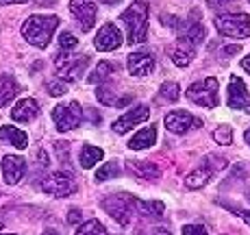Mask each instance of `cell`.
<instances>
[{
	"label": "cell",
	"mask_w": 250,
	"mask_h": 235,
	"mask_svg": "<svg viewBox=\"0 0 250 235\" xmlns=\"http://www.w3.org/2000/svg\"><path fill=\"white\" fill-rule=\"evenodd\" d=\"M26 0H0V4H24Z\"/></svg>",
	"instance_id": "obj_42"
},
{
	"label": "cell",
	"mask_w": 250,
	"mask_h": 235,
	"mask_svg": "<svg viewBox=\"0 0 250 235\" xmlns=\"http://www.w3.org/2000/svg\"><path fill=\"white\" fill-rule=\"evenodd\" d=\"M70 11L76 18L83 33H89L94 28L96 16H98V9H96L94 0H70Z\"/></svg>",
	"instance_id": "obj_9"
},
{
	"label": "cell",
	"mask_w": 250,
	"mask_h": 235,
	"mask_svg": "<svg viewBox=\"0 0 250 235\" xmlns=\"http://www.w3.org/2000/svg\"><path fill=\"white\" fill-rule=\"evenodd\" d=\"M100 207L104 209L120 227H126L131 222V212H133V196L131 194H113L109 198L100 200Z\"/></svg>",
	"instance_id": "obj_5"
},
{
	"label": "cell",
	"mask_w": 250,
	"mask_h": 235,
	"mask_svg": "<svg viewBox=\"0 0 250 235\" xmlns=\"http://www.w3.org/2000/svg\"><path fill=\"white\" fill-rule=\"evenodd\" d=\"M242 68H244V70H246L248 74H250V55L246 57V59H242Z\"/></svg>",
	"instance_id": "obj_43"
},
{
	"label": "cell",
	"mask_w": 250,
	"mask_h": 235,
	"mask_svg": "<svg viewBox=\"0 0 250 235\" xmlns=\"http://www.w3.org/2000/svg\"><path fill=\"white\" fill-rule=\"evenodd\" d=\"M18 94V83L11 74H0V107L9 105Z\"/></svg>",
	"instance_id": "obj_20"
},
{
	"label": "cell",
	"mask_w": 250,
	"mask_h": 235,
	"mask_svg": "<svg viewBox=\"0 0 250 235\" xmlns=\"http://www.w3.org/2000/svg\"><path fill=\"white\" fill-rule=\"evenodd\" d=\"M194 59V48L189 44H179L176 48H172V61H174L179 68H187Z\"/></svg>",
	"instance_id": "obj_25"
},
{
	"label": "cell",
	"mask_w": 250,
	"mask_h": 235,
	"mask_svg": "<svg viewBox=\"0 0 250 235\" xmlns=\"http://www.w3.org/2000/svg\"><path fill=\"white\" fill-rule=\"evenodd\" d=\"M42 235H59V233H57V231H44Z\"/></svg>",
	"instance_id": "obj_48"
},
{
	"label": "cell",
	"mask_w": 250,
	"mask_h": 235,
	"mask_svg": "<svg viewBox=\"0 0 250 235\" xmlns=\"http://www.w3.org/2000/svg\"><path fill=\"white\" fill-rule=\"evenodd\" d=\"M2 227H4V215H2V212H0V231H2Z\"/></svg>",
	"instance_id": "obj_47"
},
{
	"label": "cell",
	"mask_w": 250,
	"mask_h": 235,
	"mask_svg": "<svg viewBox=\"0 0 250 235\" xmlns=\"http://www.w3.org/2000/svg\"><path fill=\"white\" fill-rule=\"evenodd\" d=\"M120 20L126 26V42L131 46H137L146 40L148 33V2L146 0H135L128 4L126 11L120 16Z\"/></svg>",
	"instance_id": "obj_1"
},
{
	"label": "cell",
	"mask_w": 250,
	"mask_h": 235,
	"mask_svg": "<svg viewBox=\"0 0 250 235\" xmlns=\"http://www.w3.org/2000/svg\"><path fill=\"white\" fill-rule=\"evenodd\" d=\"M0 140H4V142H9L11 146H16V148H20V150H24V148L28 146V135L24 131H20V128H16V127H0Z\"/></svg>",
	"instance_id": "obj_18"
},
{
	"label": "cell",
	"mask_w": 250,
	"mask_h": 235,
	"mask_svg": "<svg viewBox=\"0 0 250 235\" xmlns=\"http://www.w3.org/2000/svg\"><path fill=\"white\" fill-rule=\"evenodd\" d=\"M81 218H83V214H81L79 207H72L70 212H68V222H70V224H79Z\"/></svg>",
	"instance_id": "obj_36"
},
{
	"label": "cell",
	"mask_w": 250,
	"mask_h": 235,
	"mask_svg": "<svg viewBox=\"0 0 250 235\" xmlns=\"http://www.w3.org/2000/svg\"><path fill=\"white\" fill-rule=\"evenodd\" d=\"M128 168H131V170L135 172L137 176H142V179H148V181L159 179V174H161L159 166L152 164V161H137V159H133L131 164H128Z\"/></svg>",
	"instance_id": "obj_19"
},
{
	"label": "cell",
	"mask_w": 250,
	"mask_h": 235,
	"mask_svg": "<svg viewBox=\"0 0 250 235\" xmlns=\"http://www.w3.org/2000/svg\"><path fill=\"white\" fill-rule=\"evenodd\" d=\"M118 174H120V164L118 161H109V164H104L98 172H96V181H98V183H104V181H109V179H115Z\"/></svg>",
	"instance_id": "obj_28"
},
{
	"label": "cell",
	"mask_w": 250,
	"mask_h": 235,
	"mask_svg": "<svg viewBox=\"0 0 250 235\" xmlns=\"http://www.w3.org/2000/svg\"><path fill=\"white\" fill-rule=\"evenodd\" d=\"M239 50H242V46H224V55H227V57H230V55H237V52Z\"/></svg>",
	"instance_id": "obj_39"
},
{
	"label": "cell",
	"mask_w": 250,
	"mask_h": 235,
	"mask_svg": "<svg viewBox=\"0 0 250 235\" xmlns=\"http://www.w3.org/2000/svg\"><path fill=\"white\" fill-rule=\"evenodd\" d=\"M122 42L124 40H122L120 28L115 26V24L107 22L98 33H96L94 46H96V50H100V52H111V50H118V48L122 46Z\"/></svg>",
	"instance_id": "obj_11"
},
{
	"label": "cell",
	"mask_w": 250,
	"mask_h": 235,
	"mask_svg": "<svg viewBox=\"0 0 250 235\" xmlns=\"http://www.w3.org/2000/svg\"><path fill=\"white\" fill-rule=\"evenodd\" d=\"M150 116V109L146 107V105H137V107H133L131 111H126L122 118H118L113 122V131L118 133V135H124L126 131H131L133 127H137V124H142L144 120H148Z\"/></svg>",
	"instance_id": "obj_12"
},
{
	"label": "cell",
	"mask_w": 250,
	"mask_h": 235,
	"mask_svg": "<svg viewBox=\"0 0 250 235\" xmlns=\"http://www.w3.org/2000/svg\"><path fill=\"white\" fill-rule=\"evenodd\" d=\"M96 98L103 105H113L115 103V87L111 83H100L96 89Z\"/></svg>",
	"instance_id": "obj_29"
},
{
	"label": "cell",
	"mask_w": 250,
	"mask_h": 235,
	"mask_svg": "<svg viewBox=\"0 0 250 235\" xmlns=\"http://www.w3.org/2000/svg\"><path fill=\"white\" fill-rule=\"evenodd\" d=\"M115 70V65L113 64H109V61H100L98 65H96V70L91 72L89 74V83H103V81H107L109 79V74H111V72Z\"/></svg>",
	"instance_id": "obj_26"
},
{
	"label": "cell",
	"mask_w": 250,
	"mask_h": 235,
	"mask_svg": "<svg viewBox=\"0 0 250 235\" xmlns=\"http://www.w3.org/2000/svg\"><path fill=\"white\" fill-rule=\"evenodd\" d=\"M104 4H109V7H113V4H120V0H103Z\"/></svg>",
	"instance_id": "obj_45"
},
{
	"label": "cell",
	"mask_w": 250,
	"mask_h": 235,
	"mask_svg": "<svg viewBox=\"0 0 250 235\" xmlns=\"http://www.w3.org/2000/svg\"><path fill=\"white\" fill-rule=\"evenodd\" d=\"M150 235H172L167 229H161V227H157V229H152V233Z\"/></svg>",
	"instance_id": "obj_41"
},
{
	"label": "cell",
	"mask_w": 250,
	"mask_h": 235,
	"mask_svg": "<svg viewBox=\"0 0 250 235\" xmlns=\"http://www.w3.org/2000/svg\"><path fill=\"white\" fill-rule=\"evenodd\" d=\"M128 103H133V96L131 94H126V96H122V98H120V100H115V107H120V109H122V107H126V105Z\"/></svg>",
	"instance_id": "obj_38"
},
{
	"label": "cell",
	"mask_w": 250,
	"mask_h": 235,
	"mask_svg": "<svg viewBox=\"0 0 250 235\" xmlns=\"http://www.w3.org/2000/svg\"><path fill=\"white\" fill-rule=\"evenodd\" d=\"M74 235H109V231L103 227V222L100 220H87V222H83L79 227V231H76Z\"/></svg>",
	"instance_id": "obj_27"
},
{
	"label": "cell",
	"mask_w": 250,
	"mask_h": 235,
	"mask_svg": "<svg viewBox=\"0 0 250 235\" xmlns=\"http://www.w3.org/2000/svg\"><path fill=\"white\" fill-rule=\"evenodd\" d=\"M126 65L133 76H148L155 70V57L148 52H133V55H128Z\"/></svg>",
	"instance_id": "obj_15"
},
{
	"label": "cell",
	"mask_w": 250,
	"mask_h": 235,
	"mask_svg": "<svg viewBox=\"0 0 250 235\" xmlns=\"http://www.w3.org/2000/svg\"><path fill=\"white\" fill-rule=\"evenodd\" d=\"M211 176H213V172H211L207 166H200V168H196V170H191L189 174H187L185 185H187V188H191V190L205 188V185L209 183V179H211Z\"/></svg>",
	"instance_id": "obj_21"
},
{
	"label": "cell",
	"mask_w": 250,
	"mask_h": 235,
	"mask_svg": "<svg viewBox=\"0 0 250 235\" xmlns=\"http://www.w3.org/2000/svg\"><path fill=\"white\" fill-rule=\"evenodd\" d=\"M157 142V127H144L142 131H137L135 135L128 142L131 150H144V148H150Z\"/></svg>",
	"instance_id": "obj_17"
},
{
	"label": "cell",
	"mask_w": 250,
	"mask_h": 235,
	"mask_svg": "<svg viewBox=\"0 0 250 235\" xmlns=\"http://www.w3.org/2000/svg\"><path fill=\"white\" fill-rule=\"evenodd\" d=\"M103 148H98V146H91V144H85L83 148H81V155H79V161H81V166L87 170V168L91 166H96L100 159H103Z\"/></svg>",
	"instance_id": "obj_24"
},
{
	"label": "cell",
	"mask_w": 250,
	"mask_h": 235,
	"mask_svg": "<svg viewBox=\"0 0 250 235\" xmlns=\"http://www.w3.org/2000/svg\"><path fill=\"white\" fill-rule=\"evenodd\" d=\"M61 20L57 16H31L26 18V22L22 24V35L24 40L35 48H46L52 40V33L57 31V26Z\"/></svg>",
	"instance_id": "obj_2"
},
{
	"label": "cell",
	"mask_w": 250,
	"mask_h": 235,
	"mask_svg": "<svg viewBox=\"0 0 250 235\" xmlns=\"http://www.w3.org/2000/svg\"><path fill=\"white\" fill-rule=\"evenodd\" d=\"M181 37L187 42L191 48L194 46H200L203 44V40H205V26L203 24H198V22H189L185 28L181 31Z\"/></svg>",
	"instance_id": "obj_22"
},
{
	"label": "cell",
	"mask_w": 250,
	"mask_h": 235,
	"mask_svg": "<svg viewBox=\"0 0 250 235\" xmlns=\"http://www.w3.org/2000/svg\"><path fill=\"white\" fill-rule=\"evenodd\" d=\"M37 113H40V105H37L35 98H22L11 109V118L16 122H31V120L37 118Z\"/></svg>",
	"instance_id": "obj_16"
},
{
	"label": "cell",
	"mask_w": 250,
	"mask_h": 235,
	"mask_svg": "<svg viewBox=\"0 0 250 235\" xmlns=\"http://www.w3.org/2000/svg\"><path fill=\"white\" fill-rule=\"evenodd\" d=\"M239 215H242V218H244V222H246L248 227H250V212H242Z\"/></svg>",
	"instance_id": "obj_44"
},
{
	"label": "cell",
	"mask_w": 250,
	"mask_h": 235,
	"mask_svg": "<svg viewBox=\"0 0 250 235\" xmlns=\"http://www.w3.org/2000/svg\"><path fill=\"white\" fill-rule=\"evenodd\" d=\"M218 79L213 76H207V79L198 81V83H191L189 89H187V98L191 103L200 105V107H209V109H215L220 105V98H218Z\"/></svg>",
	"instance_id": "obj_3"
},
{
	"label": "cell",
	"mask_w": 250,
	"mask_h": 235,
	"mask_svg": "<svg viewBox=\"0 0 250 235\" xmlns=\"http://www.w3.org/2000/svg\"><path fill=\"white\" fill-rule=\"evenodd\" d=\"M0 235H16V233H0Z\"/></svg>",
	"instance_id": "obj_49"
},
{
	"label": "cell",
	"mask_w": 250,
	"mask_h": 235,
	"mask_svg": "<svg viewBox=\"0 0 250 235\" xmlns=\"http://www.w3.org/2000/svg\"><path fill=\"white\" fill-rule=\"evenodd\" d=\"M203 166H207L211 172H218V170H222V168H227V159L224 157H213V155H209V157H205L203 159Z\"/></svg>",
	"instance_id": "obj_32"
},
{
	"label": "cell",
	"mask_w": 250,
	"mask_h": 235,
	"mask_svg": "<svg viewBox=\"0 0 250 235\" xmlns=\"http://www.w3.org/2000/svg\"><path fill=\"white\" fill-rule=\"evenodd\" d=\"M40 190L48 196H57V198H65V196L74 194L76 192V183L70 174L65 172H55V174L46 176L40 183Z\"/></svg>",
	"instance_id": "obj_8"
},
{
	"label": "cell",
	"mask_w": 250,
	"mask_h": 235,
	"mask_svg": "<svg viewBox=\"0 0 250 235\" xmlns=\"http://www.w3.org/2000/svg\"><path fill=\"white\" fill-rule=\"evenodd\" d=\"M163 124H166V128L170 133L183 135V133L191 131V128H200L203 120L194 118L191 113H187V111H172V113H167V116H166Z\"/></svg>",
	"instance_id": "obj_10"
},
{
	"label": "cell",
	"mask_w": 250,
	"mask_h": 235,
	"mask_svg": "<svg viewBox=\"0 0 250 235\" xmlns=\"http://www.w3.org/2000/svg\"><path fill=\"white\" fill-rule=\"evenodd\" d=\"M213 140L218 144H224V146L233 144V128L230 127H218L213 131Z\"/></svg>",
	"instance_id": "obj_31"
},
{
	"label": "cell",
	"mask_w": 250,
	"mask_h": 235,
	"mask_svg": "<svg viewBox=\"0 0 250 235\" xmlns=\"http://www.w3.org/2000/svg\"><path fill=\"white\" fill-rule=\"evenodd\" d=\"M2 174L9 185H16L26 174V161L18 155H7L2 159Z\"/></svg>",
	"instance_id": "obj_14"
},
{
	"label": "cell",
	"mask_w": 250,
	"mask_h": 235,
	"mask_svg": "<svg viewBox=\"0 0 250 235\" xmlns=\"http://www.w3.org/2000/svg\"><path fill=\"white\" fill-rule=\"evenodd\" d=\"M248 200H250V194H248Z\"/></svg>",
	"instance_id": "obj_50"
},
{
	"label": "cell",
	"mask_w": 250,
	"mask_h": 235,
	"mask_svg": "<svg viewBox=\"0 0 250 235\" xmlns=\"http://www.w3.org/2000/svg\"><path fill=\"white\" fill-rule=\"evenodd\" d=\"M52 120H55V124H57V131L68 133L81 124V120H83V109H81V105L76 103V100H72L68 105H57V107L52 109Z\"/></svg>",
	"instance_id": "obj_6"
},
{
	"label": "cell",
	"mask_w": 250,
	"mask_h": 235,
	"mask_svg": "<svg viewBox=\"0 0 250 235\" xmlns=\"http://www.w3.org/2000/svg\"><path fill=\"white\" fill-rule=\"evenodd\" d=\"M161 96L167 100V103H176L181 96V89H179V83H174V81H166V83L161 85Z\"/></svg>",
	"instance_id": "obj_30"
},
{
	"label": "cell",
	"mask_w": 250,
	"mask_h": 235,
	"mask_svg": "<svg viewBox=\"0 0 250 235\" xmlns=\"http://www.w3.org/2000/svg\"><path fill=\"white\" fill-rule=\"evenodd\" d=\"M46 89H48V94H50V96H63L65 92H68V87H65L63 81H57V79L48 81V83H46Z\"/></svg>",
	"instance_id": "obj_34"
},
{
	"label": "cell",
	"mask_w": 250,
	"mask_h": 235,
	"mask_svg": "<svg viewBox=\"0 0 250 235\" xmlns=\"http://www.w3.org/2000/svg\"><path fill=\"white\" fill-rule=\"evenodd\" d=\"M244 140H246V144H248V146H250V128H248V131H246V133H244Z\"/></svg>",
	"instance_id": "obj_46"
},
{
	"label": "cell",
	"mask_w": 250,
	"mask_h": 235,
	"mask_svg": "<svg viewBox=\"0 0 250 235\" xmlns=\"http://www.w3.org/2000/svg\"><path fill=\"white\" fill-rule=\"evenodd\" d=\"M215 28L224 37H250V16L248 13H227L215 18Z\"/></svg>",
	"instance_id": "obj_4"
},
{
	"label": "cell",
	"mask_w": 250,
	"mask_h": 235,
	"mask_svg": "<svg viewBox=\"0 0 250 235\" xmlns=\"http://www.w3.org/2000/svg\"><path fill=\"white\" fill-rule=\"evenodd\" d=\"M181 235H209L203 224H185Z\"/></svg>",
	"instance_id": "obj_35"
},
{
	"label": "cell",
	"mask_w": 250,
	"mask_h": 235,
	"mask_svg": "<svg viewBox=\"0 0 250 235\" xmlns=\"http://www.w3.org/2000/svg\"><path fill=\"white\" fill-rule=\"evenodd\" d=\"M161 20H163L166 26H170V28H181V20L174 18V16H161Z\"/></svg>",
	"instance_id": "obj_37"
},
{
	"label": "cell",
	"mask_w": 250,
	"mask_h": 235,
	"mask_svg": "<svg viewBox=\"0 0 250 235\" xmlns=\"http://www.w3.org/2000/svg\"><path fill=\"white\" fill-rule=\"evenodd\" d=\"M59 46H61V50L63 52H68V50H74L76 46H79V40H76L72 33H61V37H59Z\"/></svg>",
	"instance_id": "obj_33"
},
{
	"label": "cell",
	"mask_w": 250,
	"mask_h": 235,
	"mask_svg": "<svg viewBox=\"0 0 250 235\" xmlns=\"http://www.w3.org/2000/svg\"><path fill=\"white\" fill-rule=\"evenodd\" d=\"M133 207L139 209L144 215H150V218H159L166 212V205L161 200H139L135 196H133Z\"/></svg>",
	"instance_id": "obj_23"
},
{
	"label": "cell",
	"mask_w": 250,
	"mask_h": 235,
	"mask_svg": "<svg viewBox=\"0 0 250 235\" xmlns=\"http://www.w3.org/2000/svg\"><path fill=\"white\" fill-rule=\"evenodd\" d=\"M229 107L230 109L250 107V94L239 76H230V81H229Z\"/></svg>",
	"instance_id": "obj_13"
},
{
	"label": "cell",
	"mask_w": 250,
	"mask_h": 235,
	"mask_svg": "<svg viewBox=\"0 0 250 235\" xmlns=\"http://www.w3.org/2000/svg\"><path fill=\"white\" fill-rule=\"evenodd\" d=\"M230 0H209V4L211 7H215V9H220V7H224V4H229Z\"/></svg>",
	"instance_id": "obj_40"
},
{
	"label": "cell",
	"mask_w": 250,
	"mask_h": 235,
	"mask_svg": "<svg viewBox=\"0 0 250 235\" xmlns=\"http://www.w3.org/2000/svg\"><path fill=\"white\" fill-rule=\"evenodd\" d=\"M55 65L57 72L63 81H76L81 74H85L89 65V57L87 55H81V57H68V52H61L59 57H55Z\"/></svg>",
	"instance_id": "obj_7"
}]
</instances>
